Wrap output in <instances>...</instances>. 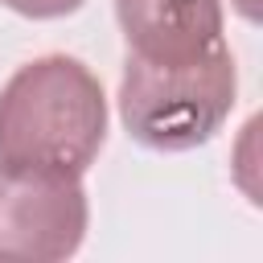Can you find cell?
Listing matches in <instances>:
<instances>
[{
	"instance_id": "7a4b0ae2",
	"label": "cell",
	"mask_w": 263,
	"mask_h": 263,
	"mask_svg": "<svg viewBox=\"0 0 263 263\" xmlns=\"http://www.w3.org/2000/svg\"><path fill=\"white\" fill-rule=\"evenodd\" d=\"M238 99V66L226 41L185 62L127 53L119 74L123 132L148 152H189L222 132Z\"/></svg>"
},
{
	"instance_id": "3957f363",
	"label": "cell",
	"mask_w": 263,
	"mask_h": 263,
	"mask_svg": "<svg viewBox=\"0 0 263 263\" xmlns=\"http://www.w3.org/2000/svg\"><path fill=\"white\" fill-rule=\"evenodd\" d=\"M90 226L82 177L0 164V263H62Z\"/></svg>"
},
{
	"instance_id": "5b68a950",
	"label": "cell",
	"mask_w": 263,
	"mask_h": 263,
	"mask_svg": "<svg viewBox=\"0 0 263 263\" xmlns=\"http://www.w3.org/2000/svg\"><path fill=\"white\" fill-rule=\"evenodd\" d=\"M0 4L29 21H58V16H70L82 8V0H0Z\"/></svg>"
},
{
	"instance_id": "6da1fadb",
	"label": "cell",
	"mask_w": 263,
	"mask_h": 263,
	"mask_svg": "<svg viewBox=\"0 0 263 263\" xmlns=\"http://www.w3.org/2000/svg\"><path fill=\"white\" fill-rule=\"evenodd\" d=\"M107 144L99 74L70 53H41L0 86V164L82 177Z\"/></svg>"
},
{
	"instance_id": "8992f818",
	"label": "cell",
	"mask_w": 263,
	"mask_h": 263,
	"mask_svg": "<svg viewBox=\"0 0 263 263\" xmlns=\"http://www.w3.org/2000/svg\"><path fill=\"white\" fill-rule=\"evenodd\" d=\"M234 8H238V16H247V21H259V0H230Z\"/></svg>"
},
{
	"instance_id": "277c9868",
	"label": "cell",
	"mask_w": 263,
	"mask_h": 263,
	"mask_svg": "<svg viewBox=\"0 0 263 263\" xmlns=\"http://www.w3.org/2000/svg\"><path fill=\"white\" fill-rule=\"evenodd\" d=\"M127 53L185 62L222 41V0H115Z\"/></svg>"
}]
</instances>
